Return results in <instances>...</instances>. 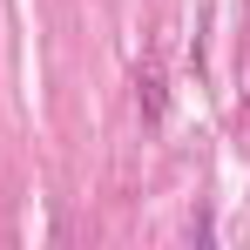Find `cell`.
<instances>
[{"label":"cell","mask_w":250,"mask_h":250,"mask_svg":"<svg viewBox=\"0 0 250 250\" xmlns=\"http://www.w3.org/2000/svg\"><path fill=\"white\" fill-rule=\"evenodd\" d=\"M183 250H216V209H209V203L189 209V237H183Z\"/></svg>","instance_id":"1"}]
</instances>
